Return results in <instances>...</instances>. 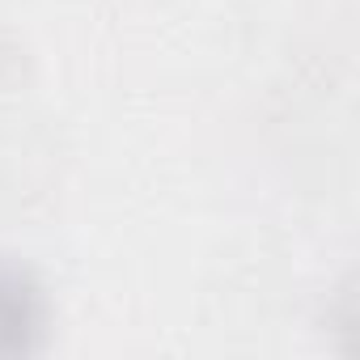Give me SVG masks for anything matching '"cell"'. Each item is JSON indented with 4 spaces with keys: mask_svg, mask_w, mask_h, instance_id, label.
Returning <instances> with one entry per match:
<instances>
[{
    "mask_svg": "<svg viewBox=\"0 0 360 360\" xmlns=\"http://www.w3.org/2000/svg\"><path fill=\"white\" fill-rule=\"evenodd\" d=\"M47 330V305L34 276L18 263L0 259V356L39 352Z\"/></svg>",
    "mask_w": 360,
    "mask_h": 360,
    "instance_id": "1",
    "label": "cell"
}]
</instances>
